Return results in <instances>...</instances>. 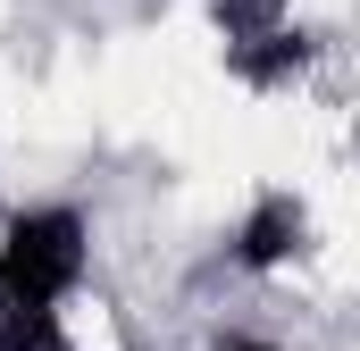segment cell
<instances>
[{"instance_id":"6da1fadb","label":"cell","mask_w":360,"mask_h":351,"mask_svg":"<svg viewBox=\"0 0 360 351\" xmlns=\"http://www.w3.org/2000/svg\"><path fill=\"white\" fill-rule=\"evenodd\" d=\"M92 284V218L76 201H25L0 218V351H76Z\"/></svg>"},{"instance_id":"7a4b0ae2","label":"cell","mask_w":360,"mask_h":351,"mask_svg":"<svg viewBox=\"0 0 360 351\" xmlns=\"http://www.w3.org/2000/svg\"><path fill=\"white\" fill-rule=\"evenodd\" d=\"M218 34H226V67L243 84H293L310 67V42H302V25L276 0H226L218 8Z\"/></svg>"},{"instance_id":"3957f363","label":"cell","mask_w":360,"mask_h":351,"mask_svg":"<svg viewBox=\"0 0 360 351\" xmlns=\"http://www.w3.org/2000/svg\"><path fill=\"white\" fill-rule=\"evenodd\" d=\"M310 243H319V226H310V201L302 192H285V184H269V192H252L243 201V218H235V267L243 276H285V267L310 260Z\"/></svg>"},{"instance_id":"277c9868","label":"cell","mask_w":360,"mask_h":351,"mask_svg":"<svg viewBox=\"0 0 360 351\" xmlns=\"http://www.w3.org/2000/svg\"><path fill=\"white\" fill-rule=\"evenodd\" d=\"M210 351H285V343H269V335H218Z\"/></svg>"}]
</instances>
